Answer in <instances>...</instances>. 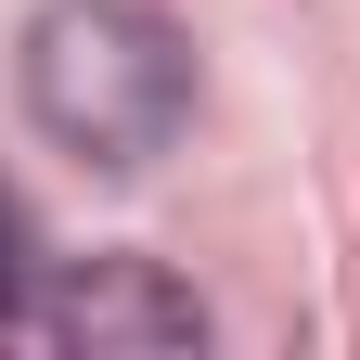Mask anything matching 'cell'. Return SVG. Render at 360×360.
Masks as SVG:
<instances>
[{
	"instance_id": "1",
	"label": "cell",
	"mask_w": 360,
	"mask_h": 360,
	"mask_svg": "<svg viewBox=\"0 0 360 360\" xmlns=\"http://www.w3.org/2000/svg\"><path fill=\"white\" fill-rule=\"evenodd\" d=\"M26 116L77 167H155L193 129V52L155 0H52L26 26Z\"/></svg>"
},
{
	"instance_id": "2",
	"label": "cell",
	"mask_w": 360,
	"mask_h": 360,
	"mask_svg": "<svg viewBox=\"0 0 360 360\" xmlns=\"http://www.w3.org/2000/svg\"><path fill=\"white\" fill-rule=\"evenodd\" d=\"M26 322L52 335V347H90V360H167V347H206L193 283H167L155 257H77L52 296H26Z\"/></svg>"
},
{
	"instance_id": "3",
	"label": "cell",
	"mask_w": 360,
	"mask_h": 360,
	"mask_svg": "<svg viewBox=\"0 0 360 360\" xmlns=\"http://www.w3.org/2000/svg\"><path fill=\"white\" fill-rule=\"evenodd\" d=\"M26 309V219H13V193H0V322Z\"/></svg>"
}]
</instances>
